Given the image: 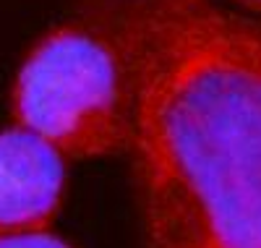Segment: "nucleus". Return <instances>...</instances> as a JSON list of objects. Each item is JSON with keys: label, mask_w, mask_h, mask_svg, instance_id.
<instances>
[{"label": "nucleus", "mask_w": 261, "mask_h": 248, "mask_svg": "<svg viewBox=\"0 0 261 248\" xmlns=\"http://www.w3.org/2000/svg\"><path fill=\"white\" fill-rule=\"evenodd\" d=\"M66 160L21 126L0 131V235L50 230L63 204Z\"/></svg>", "instance_id": "3"}, {"label": "nucleus", "mask_w": 261, "mask_h": 248, "mask_svg": "<svg viewBox=\"0 0 261 248\" xmlns=\"http://www.w3.org/2000/svg\"><path fill=\"white\" fill-rule=\"evenodd\" d=\"M149 248H261V21L212 0H123Z\"/></svg>", "instance_id": "1"}, {"label": "nucleus", "mask_w": 261, "mask_h": 248, "mask_svg": "<svg viewBox=\"0 0 261 248\" xmlns=\"http://www.w3.org/2000/svg\"><path fill=\"white\" fill-rule=\"evenodd\" d=\"M0 248H73V245L55 235L53 230H34V232L0 235Z\"/></svg>", "instance_id": "4"}, {"label": "nucleus", "mask_w": 261, "mask_h": 248, "mask_svg": "<svg viewBox=\"0 0 261 248\" xmlns=\"http://www.w3.org/2000/svg\"><path fill=\"white\" fill-rule=\"evenodd\" d=\"M235 3L251 13H261V0H235Z\"/></svg>", "instance_id": "5"}, {"label": "nucleus", "mask_w": 261, "mask_h": 248, "mask_svg": "<svg viewBox=\"0 0 261 248\" xmlns=\"http://www.w3.org/2000/svg\"><path fill=\"white\" fill-rule=\"evenodd\" d=\"M16 126L68 160H91L131 144V73L113 29L68 24L44 34L16 73Z\"/></svg>", "instance_id": "2"}]
</instances>
